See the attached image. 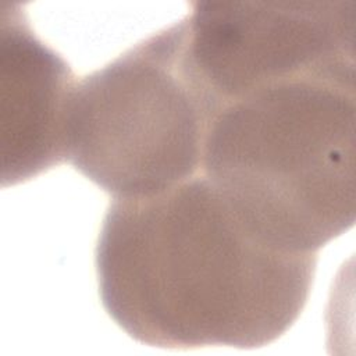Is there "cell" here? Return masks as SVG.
<instances>
[{"label": "cell", "mask_w": 356, "mask_h": 356, "mask_svg": "<svg viewBox=\"0 0 356 356\" xmlns=\"http://www.w3.org/2000/svg\"><path fill=\"white\" fill-rule=\"evenodd\" d=\"M76 78L33 32L21 4L0 6L1 186L67 163V120Z\"/></svg>", "instance_id": "obj_5"}, {"label": "cell", "mask_w": 356, "mask_h": 356, "mask_svg": "<svg viewBox=\"0 0 356 356\" xmlns=\"http://www.w3.org/2000/svg\"><path fill=\"white\" fill-rule=\"evenodd\" d=\"M217 111L182 18L76 81L67 163L113 199L161 193L202 172Z\"/></svg>", "instance_id": "obj_3"}, {"label": "cell", "mask_w": 356, "mask_h": 356, "mask_svg": "<svg viewBox=\"0 0 356 356\" xmlns=\"http://www.w3.org/2000/svg\"><path fill=\"white\" fill-rule=\"evenodd\" d=\"M355 61L267 81L225 100L202 174L268 246L317 253L355 222Z\"/></svg>", "instance_id": "obj_2"}, {"label": "cell", "mask_w": 356, "mask_h": 356, "mask_svg": "<svg viewBox=\"0 0 356 356\" xmlns=\"http://www.w3.org/2000/svg\"><path fill=\"white\" fill-rule=\"evenodd\" d=\"M191 6V50L220 106L267 81L355 61V0Z\"/></svg>", "instance_id": "obj_4"}, {"label": "cell", "mask_w": 356, "mask_h": 356, "mask_svg": "<svg viewBox=\"0 0 356 356\" xmlns=\"http://www.w3.org/2000/svg\"><path fill=\"white\" fill-rule=\"evenodd\" d=\"M317 253L256 238L200 172L146 197L113 199L95 264L107 314L164 349H254L300 316Z\"/></svg>", "instance_id": "obj_1"}]
</instances>
